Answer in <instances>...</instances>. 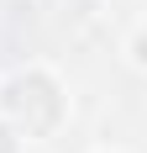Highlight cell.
<instances>
[{"label": "cell", "mask_w": 147, "mask_h": 153, "mask_svg": "<svg viewBox=\"0 0 147 153\" xmlns=\"http://www.w3.org/2000/svg\"><path fill=\"white\" fill-rule=\"evenodd\" d=\"M5 106H11L16 122L26 127H53V116H58V95H53V85H47L42 74H26V79H11V90H5Z\"/></svg>", "instance_id": "obj_1"}, {"label": "cell", "mask_w": 147, "mask_h": 153, "mask_svg": "<svg viewBox=\"0 0 147 153\" xmlns=\"http://www.w3.org/2000/svg\"><path fill=\"white\" fill-rule=\"evenodd\" d=\"M0 153H11V137H5V127H0Z\"/></svg>", "instance_id": "obj_2"}]
</instances>
